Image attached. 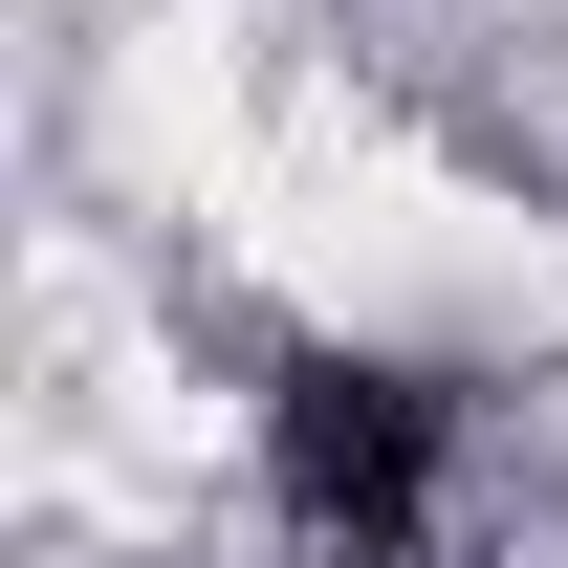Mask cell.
Returning <instances> with one entry per match:
<instances>
[{
	"label": "cell",
	"mask_w": 568,
	"mask_h": 568,
	"mask_svg": "<svg viewBox=\"0 0 568 568\" xmlns=\"http://www.w3.org/2000/svg\"><path fill=\"white\" fill-rule=\"evenodd\" d=\"M459 459H481V394L416 351H284V394H263V481H284L306 568H437Z\"/></svg>",
	"instance_id": "cell-1"
}]
</instances>
